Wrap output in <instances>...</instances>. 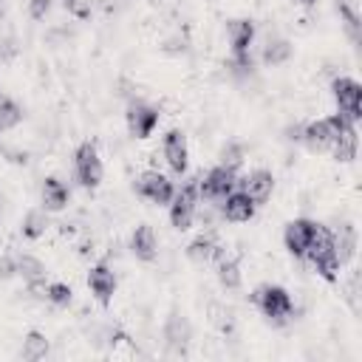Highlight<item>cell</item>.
<instances>
[{
    "label": "cell",
    "mask_w": 362,
    "mask_h": 362,
    "mask_svg": "<svg viewBox=\"0 0 362 362\" xmlns=\"http://www.w3.org/2000/svg\"><path fill=\"white\" fill-rule=\"evenodd\" d=\"M305 257L314 263V269L320 272V277L337 280L339 257H337V252H334V235H331L325 226H317V229H314V238H311V243H308Z\"/></svg>",
    "instance_id": "obj_1"
},
{
    "label": "cell",
    "mask_w": 362,
    "mask_h": 362,
    "mask_svg": "<svg viewBox=\"0 0 362 362\" xmlns=\"http://www.w3.org/2000/svg\"><path fill=\"white\" fill-rule=\"evenodd\" d=\"M345 124H348V119H345L342 113H334V116H328V119L311 122V124L303 130V139H305V144H308L311 150H325V147L334 144V139L339 136V130H342Z\"/></svg>",
    "instance_id": "obj_2"
},
{
    "label": "cell",
    "mask_w": 362,
    "mask_h": 362,
    "mask_svg": "<svg viewBox=\"0 0 362 362\" xmlns=\"http://www.w3.org/2000/svg\"><path fill=\"white\" fill-rule=\"evenodd\" d=\"M334 99L339 105V113L348 119V122H356L362 119V88L356 79H348V76H339L334 79Z\"/></svg>",
    "instance_id": "obj_3"
},
{
    "label": "cell",
    "mask_w": 362,
    "mask_h": 362,
    "mask_svg": "<svg viewBox=\"0 0 362 362\" xmlns=\"http://www.w3.org/2000/svg\"><path fill=\"white\" fill-rule=\"evenodd\" d=\"M74 167H76V178H79L82 187H88V189L99 187V181H102V158H99V153H96V147L90 141L76 147Z\"/></svg>",
    "instance_id": "obj_4"
},
{
    "label": "cell",
    "mask_w": 362,
    "mask_h": 362,
    "mask_svg": "<svg viewBox=\"0 0 362 362\" xmlns=\"http://www.w3.org/2000/svg\"><path fill=\"white\" fill-rule=\"evenodd\" d=\"M255 303H257V308L269 317V320H280V317H288L291 314V297H288V291L286 288H280V286H260L257 291H255Z\"/></svg>",
    "instance_id": "obj_5"
},
{
    "label": "cell",
    "mask_w": 362,
    "mask_h": 362,
    "mask_svg": "<svg viewBox=\"0 0 362 362\" xmlns=\"http://www.w3.org/2000/svg\"><path fill=\"white\" fill-rule=\"evenodd\" d=\"M195 204H198V184L189 181L181 187L178 195H173V204H170V221L175 229H189L195 218Z\"/></svg>",
    "instance_id": "obj_6"
},
{
    "label": "cell",
    "mask_w": 362,
    "mask_h": 362,
    "mask_svg": "<svg viewBox=\"0 0 362 362\" xmlns=\"http://www.w3.org/2000/svg\"><path fill=\"white\" fill-rule=\"evenodd\" d=\"M252 40H255V23L252 20H235L229 25V42H232V54H235L238 68H252V57H249Z\"/></svg>",
    "instance_id": "obj_7"
},
{
    "label": "cell",
    "mask_w": 362,
    "mask_h": 362,
    "mask_svg": "<svg viewBox=\"0 0 362 362\" xmlns=\"http://www.w3.org/2000/svg\"><path fill=\"white\" fill-rule=\"evenodd\" d=\"M136 189H139V195H144V198L153 201V204H170L173 195H175L173 184H170L158 170H147V173H141Z\"/></svg>",
    "instance_id": "obj_8"
},
{
    "label": "cell",
    "mask_w": 362,
    "mask_h": 362,
    "mask_svg": "<svg viewBox=\"0 0 362 362\" xmlns=\"http://www.w3.org/2000/svg\"><path fill=\"white\" fill-rule=\"evenodd\" d=\"M314 229H317V223L314 221H308V218H297V221H291L288 226H286V249L294 255V257H305V252H308V243H311V238H314Z\"/></svg>",
    "instance_id": "obj_9"
},
{
    "label": "cell",
    "mask_w": 362,
    "mask_h": 362,
    "mask_svg": "<svg viewBox=\"0 0 362 362\" xmlns=\"http://www.w3.org/2000/svg\"><path fill=\"white\" fill-rule=\"evenodd\" d=\"M158 124V110L144 105V102H133L127 107V127L136 139H147Z\"/></svg>",
    "instance_id": "obj_10"
},
{
    "label": "cell",
    "mask_w": 362,
    "mask_h": 362,
    "mask_svg": "<svg viewBox=\"0 0 362 362\" xmlns=\"http://www.w3.org/2000/svg\"><path fill=\"white\" fill-rule=\"evenodd\" d=\"M232 187H235V167H226V164L209 170L201 181V192L206 198H226L232 192Z\"/></svg>",
    "instance_id": "obj_11"
},
{
    "label": "cell",
    "mask_w": 362,
    "mask_h": 362,
    "mask_svg": "<svg viewBox=\"0 0 362 362\" xmlns=\"http://www.w3.org/2000/svg\"><path fill=\"white\" fill-rule=\"evenodd\" d=\"M164 158H167V164L175 170V173H184L187 170V158H189V153H187V139H184V133L181 130H170L167 136H164Z\"/></svg>",
    "instance_id": "obj_12"
},
{
    "label": "cell",
    "mask_w": 362,
    "mask_h": 362,
    "mask_svg": "<svg viewBox=\"0 0 362 362\" xmlns=\"http://www.w3.org/2000/svg\"><path fill=\"white\" fill-rule=\"evenodd\" d=\"M88 286H90V291L96 294L99 303H110V297L116 291V274L105 263H99L88 272Z\"/></svg>",
    "instance_id": "obj_13"
},
{
    "label": "cell",
    "mask_w": 362,
    "mask_h": 362,
    "mask_svg": "<svg viewBox=\"0 0 362 362\" xmlns=\"http://www.w3.org/2000/svg\"><path fill=\"white\" fill-rule=\"evenodd\" d=\"M272 189H274V178H272L269 170H255V173H249V175L243 178V192H246L255 204L269 201Z\"/></svg>",
    "instance_id": "obj_14"
},
{
    "label": "cell",
    "mask_w": 362,
    "mask_h": 362,
    "mask_svg": "<svg viewBox=\"0 0 362 362\" xmlns=\"http://www.w3.org/2000/svg\"><path fill=\"white\" fill-rule=\"evenodd\" d=\"M255 215V201L246 192H229L223 198V218L232 223H243Z\"/></svg>",
    "instance_id": "obj_15"
},
{
    "label": "cell",
    "mask_w": 362,
    "mask_h": 362,
    "mask_svg": "<svg viewBox=\"0 0 362 362\" xmlns=\"http://www.w3.org/2000/svg\"><path fill=\"white\" fill-rule=\"evenodd\" d=\"M130 252L139 257V260H156V255H158V243H156V235H153V226H147V223H141V226H136V232H133V238H130Z\"/></svg>",
    "instance_id": "obj_16"
},
{
    "label": "cell",
    "mask_w": 362,
    "mask_h": 362,
    "mask_svg": "<svg viewBox=\"0 0 362 362\" xmlns=\"http://www.w3.org/2000/svg\"><path fill=\"white\" fill-rule=\"evenodd\" d=\"M331 147H334V158L337 161H351L356 156V127H354V122H348L339 130V136L334 139Z\"/></svg>",
    "instance_id": "obj_17"
},
{
    "label": "cell",
    "mask_w": 362,
    "mask_h": 362,
    "mask_svg": "<svg viewBox=\"0 0 362 362\" xmlns=\"http://www.w3.org/2000/svg\"><path fill=\"white\" fill-rule=\"evenodd\" d=\"M334 252H337L339 263H345V260L354 257V252H356V229L351 223H342L339 232L334 235Z\"/></svg>",
    "instance_id": "obj_18"
},
{
    "label": "cell",
    "mask_w": 362,
    "mask_h": 362,
    "mask_svg": "<svg viewBox=\"0 0 362 362\" xmlns=\"http://www.w3.org/2000/svg\"><path fill=\"white\" fill-rule=\"evenodd\" d=\"M215 252H218V240H215V235H198V238L187 246V257L195 260V263H206V260H212Z\"/></svg>",
    "instance_id": "obj_19"
},
{
    "label": "cell",
    "mask_w": 362,
    "mask_h": 362,
    "mask_svg": "<svg viewBox=\"0 0 362 362\" xmlns=\"http://www.w3.org/2000/svg\"><path fill=\"white\" fill-rule=\"evenodd\" d=\"M42 204L48 209H62L68 204V187L59 178H45V184H42Z\"/></svg>",
    "instance_id": "obj_20"
},
{
    "label": "cell",
    "mask_w": 362,
    "mask_h": 362,
    "mask_svg": "<svg viewBox=\"0 0 362 362\" xmlns=\"http://www.w3.org/2000/svg\"><path fill=\"white\" fill-rule=\"evenodd\" d=\"M17 272L23 274V280H25L31 288H37V286L45 280V266H42L37 257H31V255L17 257Z\"/></svg>",
    "instance_id": "obj_21"
},
{
    "label": "cell",
    "mask_w": 362,
    "mask_h": 362,
    "mask_svg": "<svg viewBox=\"0 0 362 362\" xmlns=\"http://www.w3.org/2000/svg\"><path fill=\"white\" fill-rule=\"evenodd\" d=\"M164 339H167L173 348L187 345V339H189V322H187L184 317L173 314V317L167 320V325H164Z\"/></svg>",
    "instance_id": "obj_22"
},
{
    "label": "cell",
    "mask_w": 362,
    "mask_h": 362,
    "mask_svg": "<svg viewBox=\"0 0 362 362\" xmlns=\"http://www.w3.org/2000/svg\"><path fill=\"white\" fill-rule=\"evenodd\" d=\"M291 57V42L283 40V37H272L266 45H263V62L269 65H280Z\"/></svg>",
    "instance_id": "obj_23"
},
{
    "label": "cell",
    "mask_w": 362,
    "mask_h": 362,
    "mask_svg": "<svg viewBox=\"0 0 362 362\" xmlns=\"http://www.w3.org/2000/svg\"><path fill=\"white\" fill-rule=\"evenodd\" d=\"M48 354V339L40 334V331H31L25 339H23V356L28 359V362H37V359H42Z\"/></svg>",
    "instance_id": "obj_24"
},
{
    "label": "cell",
    "mask_w": 362,
    "mask_h": 362,
    "mask_svg": "<svg viewBox=\"0 0 362 362\" xmlns=\"http://www.w3.org/2000/svg\"><path fill=\"white\" fill-rule=\"evenodd\" d=\"M45 229H48L45 212L31 209V212L23 218V235H25V238H40V235H45Z\"/></svg>",
    "instance_id": "obj_25"
},
{
    "label": "cell",
    "mask_w": 362,
    "mask_h": 362,
    "mask_svg": "<svg viewBox=\"0 0 362 362\" xmlns=\"http://www.w3.org/2000/svg\"><path fill=\"white\" fill-rule=\"evenodd\" d=\"M218 280H221V286H226V288H238V286H240V269H238V263H235V260H223V257H221Z\"/></svg>",
    "instance_id": "obj_26"
},
{
    "label": "cell",
    "mask_w": 362,
    "mask_h": 362,
    "mask_svg": "<svg viewBox=\"0 0 362 362\" xmlns=\"http://www.w3.org/2000/svg\"><path fill=\"white\" fill-rule=\"evenodd\" d=\"M20 119H23V110H20L11 99H0V130L14 127Z\"/></svg>",
    "instance_id": "obj_27"
},
{
    "label": "cell",
    "mask_w": 362,
    "mask_h": 362,
    "mask_svg": "<svg viewBox=\"0 0 362 362\" xmlns=\"http://www.w3.org/2000/svg\"><path fill=\"white\" fill-rule=\"evenodd\" d=\"M45 297H48L54 305H68V303H71V286H65V283H51V286L45 288Z\"/></svg>",
    "instance_id": "obj_28"
},
{
    "label": "cell",
    "mask_w": 362,
    "mask_h": 362,
    "mask_svg": "<svg viewBox=\"0 0 362 362\" xmlns=\"http://www.w3.org/2000/svg\"><path fill=\"white\" fill-rule=\"evenodd\" d=\"M65 8L79 20L90 17V0H65Z\"/></svg>",
    "instance_id": "obj_29"
},
{
    "label": "cell",
    "mask_w": 362,
    "mask_h": 362,
    "mask_svg": "<svg viewBox=\"0 0 362 362\" xmlns=\"http://www.w3.org/2000/svg\"><path fill=\"white\" fill-rule=\"evenodd\" d=\"M243 161V150H240V144H229V147H223V164L226 167H238Z\"/></svg>",
    "instance_id": "obj_30"
},
{
    "label": "cell",
    "mask_w": 362,
    "mask_h": 362,
    "mask_svg": "<svg viewBox=\"0 0 362 362\" xmlns=\"http://www.w3.org/2000/svg\"><path fill=\"white\" fill-rule=\"evenodd\" d=\"M48 8H51V0H28V14L34 20H42L48 14Z\"/></svg>",
    "instance_id": "obj_31"
},
{
    "label": "cell",
    "mask_w": 362,
    "mask_h": 362,
    "mask_svg": "<svg viewBox=\"0 0 362 362\" xmlns=\"http://www.w3.org/2000/svg\"><path fill=\"white\" fill-rule=\"evenodd\" d=\"M14 272H17V263L8 260V257H3V260H0V274H3V277H11Z\"/></svg>",
    "instance_id": "obj_32"
},
{
    "label": "cell",
    "mask_w": 362,
    "mask_h": 362,
    "mask_svg": "<svg viewBox=\"0 0 362 362\" xmlns=\"http://www.w3.org/2000/svg\"><path fill=\"white\" fill-rule=\"evenodd\" d=\"M297 3H300V6H314L317 0H297Z\"/></svg>",
    "instance_id": "obj_33"
}]
</instances>
